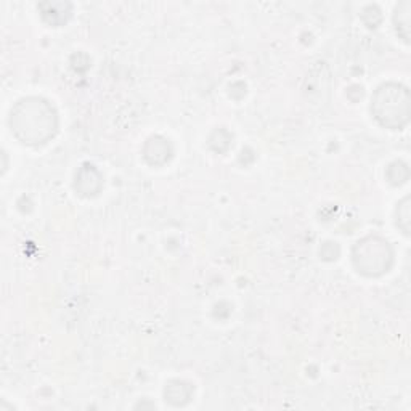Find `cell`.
I'll use <instances>...</instances> for the list:
<instances>
[{"label":"cell","instance_id":"9","mask_svg":"<svg viewBox=\"0 0 411 411\" xmlns=\"http://www.w3.org/2000/svg\"><path fill=\"white\" fill-rule=\"evenodd\" d=\"M385 179L394 187H402L410 179V168L403 161H394L385 169Z\"/></svg>","mask_w":411,"mask_h":411},{"label":"cell","instance_id":"6","mask_svg":"<svg viewBox=\"0 0 411 411\" xmlns=\"http://www.w3.org/2000/svg\"><path fill=\"white\" fill-rule=\"evenodd\" d=\"M42 20L53 28H60L71 18L72 7L66 2H42L39 4Z\"/></svg>","mask_w":411,"mask_h":411},{"label":"cell","instance_id":"12","mask_svg":"<svg viewBox=\"0 0 411 411\" xmlns=\"http://www.w3.org/2000/svg\"><path fill=\"white\" fill-rule=\"evenodd\" d=\"M360 16H361V21H363L370 29L378 28L383 21V13L376 5H368V7H365L363 11H361Z\"/></svg>","mask_w":411,"mask_h":411},{"label":"cell","instance_id":"4","mask_svg":"<svg viewBox=\"0 0 411 411\" xmlns=\"http://www.w3.org/2000/svg\"><path fill=\"white\" fill-rule=\"evenodd\" d=\"M75 190L84 198H94L103 190V175L94 164L85 163L75 175Z\"/></svg>","mask_w":411,"mask_h":411},{"label":"cell","instance_id":"7","mask_svg":"<svg viewBox=\"0 0 411 411\" xmlns=\"http://www.w3.org/2000/svg\"><path fill=\"white\" fill-rule=\"evenodd\" d=\"M193 397V385L180 379H174L165 384L164 400L172 405V407H183Z\"/></svg>","mask_w":411,"mask_h":411},{"label":"cell","instance_id":"5","mask_svg":"<svg viewBox=\"0 0 411 411\" xmlns=\"http://www.w3.org/2000/svg\"><path fill=\"white\" fill-rule=\"evenodd\" d=\"M142 155L151 168H163V165H165L172 159L174 150L168 138L161 137V135H153V137H150L145 142Z\"/></svg>","mask_w":411,"mask_h":411},{"label":"cell","instance_id":"8","mask_svg":"<svg viewBox=\"0 0 411 411\" xmlns=\"http://www.w3.org/2000/svg\"><path fill=\"white\" fill-rule=\"evenodd\" d=\"M394 26L403 42L410 44L411 39V2L410 0H402L394 10Z\"/></svg>","mask_w":411,"mask_h":411},{"label":"cell","instance_id":"2","mask_svg":"<svg viewBox=\"0 0 411 411\" xmlns=\"http://www.w3.org/2000/svg\"><path fill=\"white\" fill-rule=\"evenodd\" d=\"M370 109L379 126L390 131H402L408 126L411 116L408 87L397 82L379 85L373 94Z\"/></svg>","mask_w":411,"mask_h":411},{"label":"cell","instance_id":"10","mask_svg":"<svg viewBox=\"0 0 411 411\" xmlns=\"http://www.w3.org/2000/svg\"><path fill=\"white\" fill-rule=\"evenodd\" d=\"M395 222H397L398 229L402 230L403 235L408 236L410 231H411V199H410V196H405V198L397 204Z\"/></svg>","mask_w":411,"mask_h":411},{"label":"cell","instance_id":"1","mask_svg":"<svg viewBox=\"0 0 411 411\" xmlns=\"http://www.w3.org/2000/svg\"><path fill=\"white\" fill-rule=\"evenodd\" d=\"M9 126L16 140L28 146L50 142L58 132V114L50 102L40 97L18 100L10 111Z\"/></svg>","mask_w":411,"mask_h":411},{"label":"cell","instance_id":"13","mask_svg":"<svg viewBox=\"0 0 411 411\" xmlns=\"http://www.w3.org/2000/svg\"><path fill=\"white\" fill-rule=\"evenodd\" d=\"M341 254V248H339V244L337 243H324L322 249H320V256H322V259L323 261H328V262H333L336 261L337 257H339Z\"/></svg>","mask_w":411,"mask_h":411},{"label":"cell","instance_id":"3","mask_svg":"<svg viewBox=\"0 0 411 411\" xmlns=\"http://www.w3.org/2000/svg\"><path fill=\"white\" fill-rule=\"evenodd\" d=\"M352 262L360 275L379 278L394 265V249L383 236L368 235L354 244Z\"/></svg>","mask_w":411,"mask_h":411},{"label":"cell","instance_id":"11","mask_svg":"<svg viewBox=\"0 0 411 411\" xmlns=\"http://www.w3.org/2000/svg\"><path fill=\"white\" fill-rule=\"evenodd\" d=\"M233 135L226 128H216L209 137V148L219 153V155H224V153L229 151Z\"/></svg>","mask_w":411,"mask_h":411}]
</instances>
